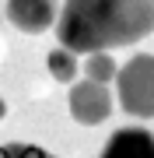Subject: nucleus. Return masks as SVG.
Here are the masks:
<instances>
[{
	"instance_id": "8",
	"label": "nucleus",
	"mask_w": 154,
	"mask_h": 158,
	"mask_svg": "<svg viewBox=\"0 0 154 158\" xmlns=\"http://www.w3.org/2000/svg\"><path fill=\"white\" fill-rule=\"evenodd\" d=\"M11 155H14V158H53L49 151H42V148H28V144H14Z\"/></svg>"
},
{
	"instance_id": "2",
	"label": "nucleus",
	"mask_w": 154,
	"mask_h": 158,
	"mask_svg": "<svg viewBox=\"0 0 154 158\" xmlns=\"http://www.w3.org/2000/svg\"><path fill=\"white\" fill-rule=\"evenodd\" d=\"M116 95H119L123 113L151 119L154 116V56L151 53H137L133 60H126L116 77Z\"/></svg>"
},
{
	"instance_id": "5",
	"label": "nucleus",
	"mask_w": 154,
	"mask_h": 158,
	"mask_svg": "<svg viewBox=\"0 0 154 158\" xmlns=\"http://www.w3.org/2000/svg\"><path fill=\"white\" fill-rule=\"evenodd\" d=\"M102 158H154V134L144 127H123L109 137Z\"/></svg>"
},
{
	"instance_id": "6",
	"label": "nucleus",
	"mask_w": 154,
	"mask_h": 158,
	"mask_svg": "<svg viewBox=\"0 0 154 158\" xmlns=\"http://www.w3.org/2000/svg\"><path fill=\"white\" fill-rule=\"evenodd\" d=\"M46 67H49V74L56 81H74L77 77V70H84V63H77V53L74 49H67V46H56V49L46 56Z\"/></svg>"
},
{
	"instance_id": "4",
	"label": "nucleus",
	"mask_w": 154,
	"mask_h": 158,
	"mask_svg": "<svg viewBox=\"0 0 154 158\" xmlns=\"http://www.w3.org/2000/svg\"><path fill=\"white\" fill-rule=\"evenodd\" d=\"M7 18H11L14 28L39 35L53 21H60V7L56 0H7Z\"/></svg>"
},
{
	"instance_id": "7",
	"label": "nucleus",
	"mask_w": 154,
	"mask_h": 158,
	"mask_svg": "<svg viewBox=\"0 0 154 158\" xmlns=\"http://www.w3.org/2000/svg\"><path fill=\"white\" fill-rule=\"evenodd\" d=\"M84 74H88L91 81L109 85V81L119 77V63L109 56V53H88V60H84Z\"/></svg>"
},
{
	"instance_id": "9",
	"label": "nucleus",
	"mask_w": 154,
	"mask_h": 158,
	"mask_svg": "<svg viewBox=\"0 0 154 158\" xmlns=\"http://www.w3.org/2000/svg\"><path fill=\"white\" fill-rule=\"evenodd\" d=\"M4 113H7V106H4V98H0V119H4Z\"/></svg>"
},
{
	"instance_id": "1",
	"label": "nucleus",
	"mask_w": 154,
	"mask_h": 158,
	"mask_svg": "<svg viewBox=\"0 0 154 158\" xmlns=\"http://www.w3.org/2000/svg\"><path fill=\"white\" fill-rule=\"evenodd\" d=\"M154 32V0H67L56 21L60 46L109 53Z\"/></svg>"
},
{
	"instance_id": "3",
	"label": "nucleus",
	"mask_w": 154,
	"mask_h": 158,
	"mask_svg": "<svg viewBox=\"0 0 154 158\" xmlns=\"http://www.w3.org/2000/svg\"><path fill=\"white\" fill-rule=\"evenodd\" d=\"M109 113H112V95L102 81H77L70 88V116L84 127H95V123H105Z\"/></svg>"
}]
</instances>
